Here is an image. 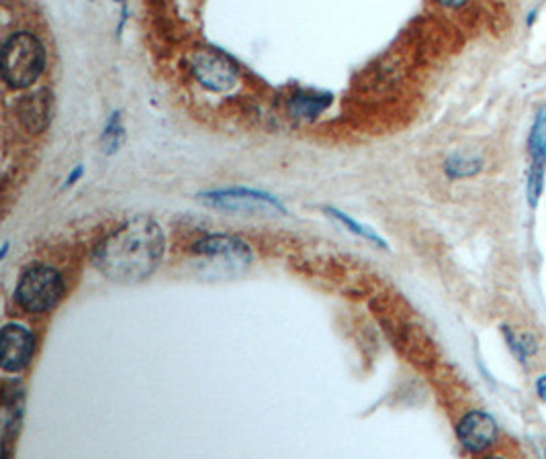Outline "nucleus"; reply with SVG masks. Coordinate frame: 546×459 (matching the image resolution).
<instances>
[{
    "instance_id": "1",
    "label": "nucleus",
    "mask_w": 546,
    "mask_h": 459,
    "mask_svg": "<svg viewBox=\"0 0 546 459\" xmlns=\"http://www.w3.org/2000/svg\"><path fill=\"white\" fill-rule=\"evenodd\" d=\"M166 237L150 217H135L115 229L96 248L93 261L99 272L119 284H135L150 278L164 258Z\"/></svg>"
},
{
    "instance_id": "2",
    "label": "nucleus",
    "mask_w": 546,
    "mask_h": 459,
    "mask_svg": "<svg viewBox=\"0 0 546 459\" xmlns=\"http://www.w3.org/2000/svg\"><path fill=\"white\" fill-rule=\"evenodd\" d=\"M45 47L27 31L15 33L3 47V78L11 88H27L42 76Z\"/></svg>"
},
{
    "instance_id": "3",
    "label": "nucleus",
    "mask_w": 546,
    "mask_h": 459,
    "mask_svg": "<svg viewBox=\"0 0 546 459\" xmlns=\"http://www.w3.org/2000/svg\"><path fill=\"white\" fill-rule=\"evenodd\" d=\"M64 294L62 274L50 266H34L21 276L17 292L19 307L29 313H47L58 305Z\"/></svg>"
},
{
    "instance_id": "4",
    "label": "nucleus",
    "mask_w": 546,
    "mask_h": 459,
    "mask_svg": "<svg viewBox=\"0 0 546 459\" xmlns=\"http://www.w3.org/2000/svg\"><path fill=\"white\" fill-rule=\"evenodd\" d=\"M191 70L203 88L211 93H227L238 84V68L217 49H199L191 55Z\"/></svg>"
},
{
    "instance_id": "5",
    "label": "nucleus",
    "mask_w": 546,
    "mask_h": 459,
    "mask_svg": "<svg viewBox=\"0 0 546 459\" xmlns=\"http://www.w3.org/2000/svg\"><path fill=\"white\" fill-rule=\"evenodd\" d=\"M209 207L232 212H287L273 194L252 190V188H225L201 194Z\"/></svg>"
},
{
    "instance_id": "6",
    "label": "nucleus",
    "mask_w": 546,
    "mask_h": 459,
    "mask_svg": "<svg viewBox=\"0 0 546 459\" xmlns=\"http://www.w3.org/2000/svg\"><path fill=\"white\" fill-rule=\"evenodd\" d=\"M461 445L469 454H485L489 447L495 445L500 429H497L495 419L485 411H471L461 419L456 427Z\"/></svg>"
},
{
    "instance_id": "7",
    "label": "nucleus",
    "mask_w": 546,
    "mask_h": 459,
    "mask_svg": "<svg viewBox=\"0 0 546 459\" xmlns=\"http://www.w3.org/2000/svg\"><path fill=\"white\" fill-rule=\"evenodd\" d=\"M193 251L197 256L207 259H213L215 264L223 266H248L252 259V251L246 241H242L240 237L233 235H207L201 241L194 243Z\"/></svg>"
},
{
    "instance_id": "8",
    "label": "nucleus",
    "mask_w": 546,
    "mask_h": 459,
    "mask_svg": "<svg viewBox=\"0 0 546 459\" xmlns=\"http://www.w3.org/2000/svg\"><path fill=\"white\" fill-rule=\"evenodd\" d=\"M3 356H0V366L5 372H21L27 367L31 357H34L35 339L29 329L23 325L9 323L3 329Z\"/></svg>"
},
{
    "instance_id": "9",
    "label": "nucleus",
    "mask_w": 546,
    "mask_h": 459,
    "mask_svg": "<svg viewBox=\"0 0 546 459\" xmlns=\"http://www.w3.org/2000/svg\"><path fill=\"white\" fill-rule=\"evenodd\" d=\"M21 125L25 127L29 133H42L50 127L54 117V96L50 90H35L27 96L21 98L17 106Z\"/></svg>"
},
{
    "instance_id": "10",
    "label": "nucleus",
    "mask_w": 546,
    "mask_h": 459,
    "mask_svg": "<svg viewBox=\"0 0 546 459\" xmlns=\"http://www.w3.org/2000/svg\"><path fill=\"white\" fill-rule=\"evenodd\" d=\"M23 405H25V395L19 384H6L3 395V445L5 457L11 455L13 437L19 433Z\"/></svg>"
},
{
    "instance_id": "11",
    "label": "nucleus",
    "mask_w": 546,
    "mask_h": 459,
    "mask_svg": "<svg viewBox=\"0 0 546 459\" xmlns=\"http://www.w3.org/2000/svg\"><path fill=\"white\" fill-rule=\"evenodd\" d=\"M526 147H528L530 163H541V166H546V103L538 106L532 127H530Z\"/></svg>"
},
{
    "instance_id": "12",
    "label": "nucleus",
    "mask_w": 546,
    "mask_h": 459,
    "mask_svg": "<svg viewBox=\"0 0 546 459\" xmlns=\"http://www.w3.org/2000/svg\"><path fill=\"white\" fill-rule=\"evenodd\" d=\"M332 98L328 94H312V93H301L289 98V112L293 117L299 119H315L317 114H322L328 109Z\"/></svg>"
},
{
    "instance_id": "13",
    "label": "nucleus",
    "mask_w": 546,
    "mask_h": 459,
    "mask_svg": "<svg viewBox=\"0 0 546 459\" xmlns=\"http://www.w3.org/2000/svg\"><path fill=\"white\" fill-rule=\"evenodd\" d=\"M503 337L508 341V347L513 356L518 357L520 364H526L530 357L536 356L538 351V341L532 333L528 331H516L511 327L503 325Z\"/></svg>"
},
{
    "instance_id": "14",
    "label": "nucleus",
    "mask_w": 546,
    "mask_h": 459,
    "mask_svg": "<svg viewBox=\"0 0 546 459\" xmlns=\"http://www.w3.org/2000/svg\"><path fill=\"white\" fill-rule=\"evenodd\" d=\"M483 170V160L475 155H452L444 161V174L451 180L472 178Z\"/></svg>"
},
{
    "instance_id": "15",
    "label": "nucleus",
    "mask_w": 546,
    "mask_h": 459,
    "mask_svg": "<svg viewBox=\"0 0 546 459\" xmlns=\"http://www.w3.org/2000/svg\"><path fill=\"white\" fill-rule=\"evenodd\" d=\"M546 186V166L541 163H530L528 176H526V200L530 209H536L541 202Z\"/></svg>"
},
{
    "instance_id": "16",
    "label": "nucleus",
    "mask_w": 546,
    "mask_h": 459,
    "mask_svg": "<svg viewBox=\"0 0 546 459\" xmlns=\"http://www.w3.org/2000/svg\"><path fill=\"white\" fill-rule=\"evenodd\" d=\"M124 142H125V129H124V122H121V112H113L111 121L107 122V127H104L101 135L103 150L104 153L111 155L119 150Z\"/></svg>"
},
{
    "instance_id": "17",
    "label": "nucleus",
    "mask_w": 546,
    "mask_h": 459,
    "mask_svg": "<svg viewBox=\"0 0 546 459\" xmlns=\"http://www.w3.org/2000/svg\"><path fill=\"white\" fill-rule=\"evenodd\" d=\"M328 212H330V215H332L333 219L340 220L342 225L348 227L352 233L361 235V237H364V239H369V241H372V243H379L381 248H385V249H387V241H385V239H381V237H379L377 233H374V231H371L369 227H364V225H361V223H356L354 219H350L348 215H344V212L338 210V209H328Z\"/></svg>"
},
{
    "instance_id": "18",
    "label": "nucleus",
    "mask_w": 546,
    "mask_h": 459,
    "mask_svg": "<svg viewBox=\"0 0 546 459\" xmlns=\"http://www.w3.org/2000/svg\"><path fill=\"white\" fill-rule=\"evenodd\" d=\"M536 395H538V398L542 400V403H546V374H542V376H538V380H536Z\"/></svg>"
},
{
    "instance_id": "19",
    "label": "nucleus",
    "mask_w": 546,
    "mask_h": 459,
    "mask_svg": "<svg viewBox=\"0 0 546 459\" xmlns=\"http://www.w3.org/2000/svg\"><path fill=\"white\" fill-rule=\"evenodd\" d=\"M438 5H442L446 8H461L469 3V0H436Z\"/></svg>"
},
{
    "instance_id": "20",
    "label": "nucleus",
    "mask_w": 546,
    "mask_h": 459,
    "mask_svg": "<svg viewBox=\"0 0 546 459\" xmlns=\"http://www.w3.org/2000/svg\"><path fill=\"white\" fill-rule=\"evenodd\" d=\"M83 174H84V168L83 166H78L74 171H72V174L68 176V182L64 184V186H72V184H76L78 182V178H83Z\"/></svg>"
},
{
    "instance_id": "21",
    "label": "nucleus",
    "mask_w": 546,
    "mask_h": 459,
    "mask_svg": "<svg viewBox=\"0 0 546 459\" xmlns=\"http://www.w3.org/2000/svg\"><path fill=\"white\" fill-rule=\"evenodd\" d=\"M544 457H546V447H544Z\"/></svg>"
}]
</instances>
